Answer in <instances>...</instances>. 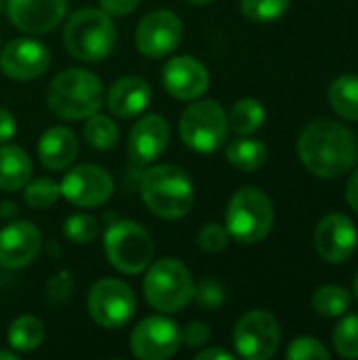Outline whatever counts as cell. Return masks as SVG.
<instances>
[{
    "label": "cell",
    "mask_w": 358,
    "mask_h": 360,
    "mask_svg": "<svg viewBox=\"0 0 358 360\" xmlns=\"http://www.w3.org/2000/svg\"><path fill=\"white\" fill-rule=\"evenodd\" d=\"M298 154L312 175L338 179L357 165L358 141L346 124L331 118H319L302 131Z\"/></svg>",
    "instance_id": "obj_1"
},
{
    "label": "cell",
    "mask_w": 358,
    "mask_h": 360,
    "mask_svg": "<svg viewBox=\"0 0 358 360\" xmlns=\"http://www.w3.org/2000/svg\"><path fill=\"white\" fill-rule=\"evenodd\" d=\"M51 112L63 120H84L103 105L101 80L82 68H68L59 72L46 91Z\"/></svg>",
    "instance_id": "obj_2"
},
{
    "label": "cell",
    "mask_w": 358,
    "mask_h": 360,
    "mask_svg": "<svg viewBox=\"0 0 358 360\" xmlns=\"http://www.w3.org/2000/svg\"><path fill=\"white\" fill-rule=\"evenodd\" d=\"M141 198L160 219H181L194 202L190 175L177 165H156L141 177Z\"/></svg>",
    "instance_id": "obj_3"
},
{
    "label": "cell",
    "mask_w": 358,
    "mask_h": 360,
    "mask_svg": "<svg viewBox=\"0 0 358 360\" xmlns=\"http://www.w3.org/2000/svg\"><path fill=\"white\" fill-rule=\"evenodd\" d=\"M63 44L78 61L95 63L106 59L116 44L112 15L101 8H80L72 13L63 27Z\"/></svg>",
    "instance_id": "obj_4"
},
{
    "label": "cell",
    "mask_w": 358,
    "mask_h": 360,
    "mask_svg": "<svg viewBox=\"0 0 358 360\" xmlns=\"http://www.w3.org/2000/svg\"><path fill=\"white\" fill-rule=\"evenodd\" d=\"M143 295L148 304L158 312H181L194 297L192 274L175 257L158 259L148 266L143 278Z\"/></svg>",
    "instance_id": "obj_5"
},
{
    "label": "cell",
    "mask_w": 358,
    "mask_h": 360,
    "mask_svg": "<svg viewBox=\"0 0 358 360\" xmlns=\"http://www.w3.org/2000/svg\"><path fill=\"white\" fill-rule=\"evenodd\" d=\"M224 226L230 232V238L241 245L264 240L274 226L272 200L260 188H241L228 202Z\"/></svg>",
    "instance_id": "obj_6"
},
{
    "label": "cell",
    "mask_w": 358,
    "mask_h": 360,
    "mask_svg": "<svg viewBox=\"0 0 358 360\" xmlns=\"http://www.w3.org/2000/svg\"><path fill=\"white\" fill-rule=\"evenodd\" d=\"M103 249L108 262L122 274H139L148 270L154 257V240L150 232L133 219L110 224L103 234Z\"/></svg>",
    "instance_id": "obj_7"
},
{
    "label": "cell",
    "mask_w": 358,
    "mask_h": 360,
    "mask_svg": "<svg viewBox=\"0 0 358 360\" xmlns=\"http://www.w3.org/2000/svg\"><path fill=\"white\" fill-rule=\"evenodd\" d=\"M228 129V116L213 99H194L179 118L181 141L198 154L217 152L226 143Z\"/></svg>",
    "instance_id": "obj_8"
},
{
    "label": "cell",
    "mask_w": 358,
    "mask_h": 360,
    "mask_svg": "<svg viewBox=\"0 0 358 360\" xmlns=\"http://www.w3.org/2000/svg\"><path fill=\"white\" fill-rule=\"evenodd\" d=\"M87 308H89L91 319L99 327L114 331V329L124 327L133 319L137 300H135L133 289L124 281L101 278L91 287L89 297H87Z\"/></svg>",
    "instance_id": "obj_9"
},
{
    "label": "cell",
    "mask_w": 358,
    "mask_h": 360,
    "mask_svg": "<svg viewBox=\"0 0 358 360\" xmlns=\"http://www.w3.org/2000/svg\"><path fill=\"white\" fill-rule=\"evenodd\" d=\"M281 338L283 333L276 316L266 310H251L243 314L232 333L238 356L247 360L272 359L281 346Z\"/></svg>",
    "instance_id": "obj_10"
},
{
    "label": "cell",
    "mask_w": 358,
    "mask_h": 360,
    "mask_svg": "<svg viewBox=\"0 0 358 360\" xmlns=\"http://www.w3.org/2000/svg\"><path fill=\"white\" fill-rule=\"evenodd\" d=\"M59 192L74 207L95 209L112 198L114 179L106 169L97 165H78L63 175Z\"/></svg>",
    "instance_id": "obj_11"
},
{
    "label": "cell",
    "mask_w": 358,
    "mask_h": 360,
    "mask_svg": "<svg viewBox=\"0 0 358 360\" xmlns=\"http://www.w3.org/2000/svg\"><path fill=\"white\" fill-rule=\"evenodd\" d=\"M133 356L139 360H165L181 348L177 323L167 316H148L135 325L129 338Z\"/></svg>",
    "instance_id": "obj_12"
},
{
    "label": "cell",
    "mask_w": 358,
    "mask_h": 360,
    "mask_svg": "<svg viewBox=\"0 0 358 360\" xmlns=\"http://www.w3.org/2000/svg\"><path fill=\"white\" fill-rule=\"evenodd\" d=\"M184 36V23L173 11H152L148 13L135 30L137 51L148 59H162L171 55Z\"/></svg>",
    "instance_id": "obj_13"
},
{
    "label": "cell",
    "mask_w": 358,
    "mask_h": 360,
    "mask_svg": "<svg viewBox=\"0 0 358 360\" xmlns=\"http://www.w3.org/2000/svg\"><path fill=\"white\" fill-rule=\"evenodd\" d=\"M51 65L49 49L34 38H13L0 53V70L6 78L27 82L40 78Z\"/></svg>",
    "instance_id": "obj_14"
},
{
    "label": "cell",
    "mask_w": 358,
    "mask_h": 360,
    "mask_svg": "<svg viewBox=\"0 0 358 360\" xmlns=\"http://www.w3.org/2000/svg\"><path fill=\"white\" fill-rule=\"evenodd\" d=\"M358 247V232L344 213L325 215L314 230V249L329 264L348 262Z\"/></svg>",
    "instance_id": "obj_15"
},
{
    "label": "cell",
    "mask_w": 358,
    "mask_h": 360,
    "mask_svg": "<svg viewBox=\"0 0 358 360\" xmlns=\"http://www.w3.org/2000/svg\"><path fill=\"white\" fill-rule=\"evenodd\" d=\"M165 91L179 101H194L209 89V70L192 55L171 57L162 68Z\"/></svg>",
    "instance_id": "obj_16"
},
{
    "label": "cell",
    "mask_w": 358,
    "mask_h": 360,
    "mask_svg": "<svg viewBox=\"0 0 358 360\" xmlns=\"http://www.w3.org/2000/svg\"><path fill=\"white\" fill-rule=\"evenodd\" d=\"M42 249V232L27 219H17L0 230V266L19 270L30 266Z\"/></svg>",
    "instance_id": "obj_17"
},
{
    "label": "cell",
    "mask_w": 358,
    "mask_h": 360,
    "mask_svg": "<svg viewBox=\"0 0 358 360\" xmlns=\"http://www.w3.org/2000/svg\"><path fill=\"white\" fill-rule=\"evenodd\" d=\"M6 15L15 27L27 34L55 30L68 11V0H6Z\"/></svg>",
    "instance_id": "obj_18"
},
{
    "label": "cell",
    "mask_w": 358,
    "mask_h": 360,
    "mask_svg": "<svg viewBox=\"0 0 358 360\" xmlns=\"http://www.w3.org/2000/svg\"><path fill=\"white\" fill-rule=\"evenodd\" d=\"M169 139H171V129L167 118L160 114H148L133 124L129 133L127 150L133 162L150 165L162 156V152L169 146Z\"/></svg>",
    "instance_id": "obj_19"
},
{
    "label": "cell",
    "mask_w": 358,
    "mask_h": 360,
    "mask_svg": "<svg viewBox=\"0 0 358 360\" xmlns=\"http://www.w3.org/2000/svg\"><path fill=\"white\" fill-rule=\"evenodd\" d=\"M108 108L118 118H135L152 103V86L141 76H122L108 91Z\"/></svg>",
    "instance_id": "obj_20"
},
{
    "label": "cell",
    "mask_w": 358,
    "mask_h": 360,
    "mask_svg": "<svg viewBox=\"0 0 358 360\" xmlns=\"http://www.w3.org/2000/svg\"><path fill=\"white\" fill-rule=\"evenodd\" d=\"M36 154L44 169L63 171L78 156V137L68 127H51L40 135Z\"/></svg>",
    "instance_id": "obj_21"
},
{
    "label": "cell",
    "mask_w": 358,
    "mask_h": 360,
    "mask_svg": "<svg viewBox=\"0 0 358 360\" xmlns=\"http://www.w3.org/2000/svg\"><path fill=\"white\" fill-rule=\"evenodd\" d=\"M32 179V158L13 143H0V190L17 192Z\"/></svg>",
    "instance_id": "obj_22"
},
{
    "label": "cell",
    "mask_w": 358,
    "mask_h": 360,
    "mask_svg": "<svg viewBox=\"0 0 358 360\" xmlns=\"http://www.w3.org/2000/svg\"><path fill=\"white\" fill-rule=\"evenodd\" d=\"M226 158H228V162L234 169L249 173V171H257L266 162L268 148H266L264 141L253 139L249 135H243V137H238V139H234V141L228 143Z\"/></svg>",
    "instance_id": "obj_23"
},
{
    "label": "cell",
    "mask_w": 358,
    "mask_h": 360,
    "mask_svg": "<svg viewBox=\"0 0 358 360\" xmlns=\"http://www.w3.org/2000/svg\"><path fill=\"white\" fill-rule=\"evenodd\" d=\"M329 103L346 120H358V76L342 74L329 86Z\"/></svg>",
    "instance_id": "obj_24"
},
{
    "label": "cell",
    "mask_w": 358,
    "mask_h": 360,
    "mask_svg": "<svg viewBox=\"0 0 358 360\" xmlns=\"http://www.w3.org/2000/svg\"><path fill=\"white\" fill-rule=\"evenodd\" d=\"M44 342V323L32 314L15 319L8 327V344L15 352H34Z\"/></svg>",
    "instance_id": "obj_25"
},
{
    "label": "cell",
    "mask_w": 358,
    "mask_h": 360,
    "mask_svg": "<svg viewBox=\"0 0 358 360\" xmlns=\"http://www.w3.org/2000/svg\"><path fill=\"white\" fill-rule=\"evenodd\" d=\"M264 122H266V108L262 101L253 97H245L236 101L228 116V127L238 135H253L264 127Z\"/></svg>",
    "instance_id": "obj_26"
},
{
    "label": "cell",
    "mask_w": 358,
    "mask_h": 360,
    "mask_svg": "<svg viewBox=\"0 0 358 360\" xmlns=\"http://www.w3.org/2000/svg\"><path fill=\"white\" fill-rule=\"evenodd\" d=\"M84 120L87 122H84L82 133H84V139H87V143L91 148L106 152V150H112L118 143L120 133H118L116 122L110 116H103V114L95 112V114H91Z\"/></svg>",
    "instance_id": "obj_27"
},
{
    "label": "cell",
    "mask_w": 358,
    "mask_h": 360,
    "mask_svg": "<svg viewBox=\"0 0 358 360\" xmlns=\"http://www.w3.org/2000/svg\"><path fill=\"white\" fill-rule=\"evenodd\" d=\"M350 302H352V297H350L348 289H344L340 285H325V287L317 289V293L312 297V308L321 316L335 319V316H344L348 312Z\"/></svg>",
    "instance_id": "obj_28"
},
{
    "label": "cell",
    "mask_w": 358,
    "mask_h": 360,
    "mask_svg": "<svg viewBox=\"0 0 358 360\" xmlns=\"http://www.w3.org/2000/svg\"><path fill=\"white\" fill-rule=\"evenodd\" d=\"M101 232L99 221L89 213H74L63 221V236L74 245H89Z\"/></svg>",
    "instance_id": "obj_29"
},
{
    "label": "cell",
    "mask_w": 358,
    "mask_h": 360,
    "mask_svg": "<svg viewBox=\"0 0 358 360\" xmlns=\"http://www.w3.org/2000/svg\"><path fill=\"white\" fill-rule=\"evenodd\" d=\"M23 188H25V192H23L25 205L32 207V209H46V207L55 205L57 198L61 196L59 184L55 179H51V177L30 179Z\"/></svg>",
    "instance_id": "obj_30"
},
{
    "label": "cell",
    "mask_w": 358,
    "mask_h": 360,
    "mask_svg": "<svg viewBox=\"0 0 358 360\" xmlns=\"http://www.w3.org/2000/svg\"><path fill=\"white\" fill-rule=\"evenodd\" d=\"M333 346L342 359H358V314H348L335 325Z\"/></svg>",
    "instance_id": "obj_31"
},
{
    "label": "cell",
    "mask_w": 358,
    "mask_h": 360,
    "mask_svg": "<svg viewBox=\"0 0 358 360\" xmlns=\"http://www.w3.org/2000/svg\"><path fill=\"white\" fill-rule=\"evenodd\" d=\"M289 0H241V11L253 23H270L285 15Z\"/></svg>",
    "instance_id": "obj_32"
},
{
    "label": "cell",
    "mask_w": 358,
    "mask_h": 360,
    "mask_svg": "<svg viewBox=\"0 0 358 360\" xmlns=\"http://www.w3.org/2000/svg\"><path fill=\"white\" fill-rule=\"evenodd\" d=\"M203 310H217L226 304V289L222 283L213 278H205L198 285H194V297H192Z\"/></svg>",
    "instance_id": "obj_33"
},
{
    "label": "cell",
    "mask_w": 358,
    "mask_h": 360,
    "mask_svg": "<svg viewBox=\"0 0 358 360\" xmlns=\"http://www.w3.org/2000/svg\"><path fill=\"white\" fill-rule=\"evenodd\" d=\"M196 243H198V247H200L203 251H207V253H219V251H224V249L228 247V243H230V232L226 230V226L211 221V224H207L205 228H200V232H198V236H196Z\"/></svg>",
    "instance_id": "obj_34"
},
{
    "label": "cell",
    "mask_w": 358,
    "mask_h": 360,
    "mask_svg": "<svg viewBox=\"0 0 358 360\" xmlns=\"http://www.w3.org/2000/svg\"><path fill=\"white\" fill-rule=\"evenodd\" d=\"M285 356L289 360H327L329 359V350L317 338H298L289 344Z\"/></svg>",
    "instance_id": "obj_35"
},
{
    "label": "cell",
    "mask_w": 358,
    "mask_h": 360,
    "mask_svg": "<svg viewBox=\"0 0 358 360\" xmlns=\"http://www.w3.org/2000/svg\"><path fill=\"white\" fill-rule=\"evenodd\" d=\"M72 291H74V278H72V272H68V270H59V272L49 281V287H46V300H49V304H53V306H63V304L72 297Z\"/></svg>",
    "instance_id": "obj_36"
},
{
    "label": "cell",
    "mask_w": 358,
    "mask_h": 360,
    "mask_svg": "<svg viewBox=\"0 0 358 360\" xmlns=\"http://www.w3.org/2000/svg\"><path fill=\"white\" fill-rule=\"evenodd\" d=\"M181 333V346L186 348H205L211 342V329L207 323L203 321H192L188 323L184 329H179Z\"/></svg>",
    "instance_id": "obj_37"
},
{
    "label": "cell",
    "mask_w": 358,
    "mask_h": 360,
    "mask_svg": "<svg viewBox=\"0 0 358 360\" xmlns=\"http://www.w3.org/2000/svg\"><path fill=\"white\" fill-rule=\"evenodd\" d=\"M141 0H99L101 11L108 15H129L139 6Z\"/></svg>",
    "instance_id": "obj_38"
},
{
    "label": "cell",
    "mask_w": 358,
    "mask_h": 360,
    "mask_svg": "<svg viewBox=\"0 0 358 360\" xmlns=\"http://www.w3.org/2000/svg\"><path fill=\"white\" fill-rule=\"evenodd\" d=\"M17 133V122L15 116L6 110L0 108V143H8Z\"/></svg>",
    "instance_id": "obj_39"
},
{
    "label": "cell",
    "mask_w": 358,
    "mask_h": 360,
    "mask_svg": "<svg viewBox=\"0 0 358 360\" xmlns=\"http://www.w3.org/2000/svg\"><path fill=\"white\" fill-rule=\"evenodd\" d=\"M346 200L348 205L358 213V167L350 173L348 184H346Z\"/></svg>",
    "instance_id": "obj_40"
},
{
    "label": "cell",
    "mask_w": 358,
    "mask_h": 360,
    "mask_svg": "<svg viewBox=\"0 0 358 360\" xmlns=\"http://www.w3.org/2000/svg\"><path fill=\"white\" fill-rule=\"evenodd\" d=\"M196 360H234V354L224 348H205L196 354Z\"/></svg>",
    "instance_id": "obj_41"
},
{
    "label": "cell",
    "mask_w": 358,
    "mask_h": 360,
    "mask_svg": "<svg viewBox=\"0 0 358 360\" xmlns=\"http://www.w3.org/2000/svg\"><path fill=\"white\" fill-rule=\"evenodd\" d=\"M17 213H19V209H17L15 202H11V200L0 202V217L2 219H13V217H17Z\"/></svg>",
    "instance_id": "obj_42"
},
{
    "label": "cell",
    "mask_w": 358,
    "mask_h": 360,
    "mask_svg": "<svg viewBox=\"0 0 358 360\" xmlns=\"http://www.w3.org/2000/svg\"><path fill=\"white\" fill-rule=\"evenodd\" d=\"M17 352H8V350H0V360H15Z\"/></svg>",
    "instance_id": "obj_43"
},
{
    "label": "cell",
    "mask_w": 358,
    "mask_h": 360,
    "mask_svg": "<svg viewBox=\"0 0 358 360\" xmlns=\"http://www.w3.org/2000/svg\"><path fill=\"white\" fill-rule=\"evenodd\" d=\"M186 2H190V4H194V6H205V4H209V2H213V0H186Z\"/></svg>",
    "instance_id": "obj_44"
},
{
    "label": "cell",
    "mask_w": 358,
    "mask_h": 360,
    "mask_svg": "<svg viewBox=\"0 0 358 360\" xmlns=\"http://www.w3.org/2000/svg\"><path fill=\"white\" fill-rule=\"evenodd\" d=\"M354 295H357V300H358V272H357V276H354Z\"/></svg>",
    "instance_id": "obj_45"
},
{
    "label": "cell",
    "mask_w": 358,
    "mask_h": 360,
    "mask_svg": "<svg viewBox=\"0 0 358 360\" xmlns=\"http://www.w3.org/2000/svg\"><path fill=\"white\" fill-rule=\"evenodd\" d=\"M2 8H4V0H0V13H2Z\"/></svg>",
    "instance_id": "obj_46"
}]
</instances>
